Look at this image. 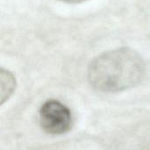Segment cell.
Segmentation results:
<instances>
[{"label":"cell","instance_id":"cell-1","mask_svg":"<svg viewBox=\"0 0 150 150\" xmlns=\"http://www.w3.org/2000/svg\"><path fill=\"white\" fill-rule=\"evenodd\" d=\"M145 74V62L134 50L120 47L94 58L88 68L91 85L102 92H119L137 85Z\"/></svg>","mask_w":150,"mask_h":150},{"label":"cell","instance_id":"cell-2","mask_svg":"<svg viewBox=\"0 0 150 150\" xmlns=\"http://www.w3.org/2000/svg\"><path fill=\"white\" fill-rule=\"evenodd\" d=\"M72 114L69 107L56 99L45 101L40 109V122L42 129L52 135H61L72 127Z\"/></svg>","mask_w":150,"mask_h":150},{"label":"cell","instance_id":"cell-3","mask_svg":"<svg viewBox=\"0 0 150 150\" xmlns=\"http://www.w3.org/2000/svg\"><path fill=\"white\" fill-rule=\"evenodd\" d=\"M16 88V79L11 72L1 69L0 70V100L1 105L6 102Z\"/></svg>","mask_w":150,"mask_h":150},{"label":"cell","instance_id":"cell-4","mask_svg":"<svg viewBox=\"0 0 150 150\" xmlns=\"http://www.w3.org/2000/svg\"><path fill=\"white\" fill-rule=\"evenodd\" d=\"M62 2H66V3H69V4H78V3H82L87 0H60Z\"/></svg>","mask_w":150,"mask_h":150}]
</instances>
